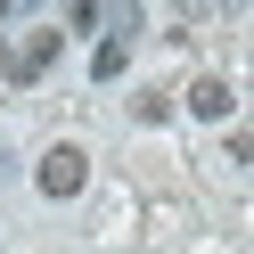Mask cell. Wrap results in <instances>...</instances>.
<instances>
[{
  "mask_svg": "<svg viewBox=\"0 0 254 254\" xmlns=\"http://www.w3.org/2000/svg\"><path fill=\"white\" fill-rule=\"evenodd\" d=\"M82 181H90V156L82 148H50L41 156V197H74Z\"/></svg>",
  "mask_w": 254,
  "mask_h": 254,
  "instance_id": "6da1fadb",
  "label": "cell"
},
{
  "mask_svg": "<svg viewBox=\"0 0 254 254\" xmlns=\"http://www.w3.org/2000/svg\"><path fill=\"white\" fill-rule=\"evenodd\" d=\"M230 82H221V74H205V82H189V115H205V123H221V115H230Z\"/></svg>",
  "mask_w": 254,
  "mask_h": 254,
  "instance_id": "7a4b0ae2",
  "label": "cell"
},
{
  "mask_svg": "<svg viewBox=\"0 0 254 254\" xmlns=\"http://www.w3.org/2000/svg\"><path fill=\"white\" fill-rule=\"evenodd\" d=\"M50 58H58V33H33L17 58H8V74H17V82H41V74H50Z\"/></svg>",
  "mask_w": 254,
  "mask_h": 254,
  "instance_id": "3957f363",
  "label": "cell"
},
{
  "mask_svg": "<svg viewBox=\"0 0 254 254\" xmlns=\"http://www.w3.org/2000/svg\"><path fill=\"white\" fill-rule=\"evenodd\" d=\"M123 66H131V50H123V41H115V33H107V41H99V58H90V74H99V82H115V74H123Z\"/></svg>",
  "mask_w": 254,
  "mask_h": 254,
  "instance_id": "277c9868",
  "label": "cell"
},
{
  "mask_svg": "<svg viewBox=\"0 0 254 254\" xmlns=\"http://www.w3.org/2000/svg\"><path fill=\"white\" fill-rule=\"evenodd\" d=\"M131 115H139V123H164V115H172V99H164V90H139Z\"/></svg>",
  "mask_w": 254,
  "mask_h": 254,
  "instance_id": "5b68a950",
  "label": "cell"
}]
</instances>
